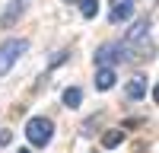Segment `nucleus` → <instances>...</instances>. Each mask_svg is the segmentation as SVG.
I'll list each match as a JSON object with an SVG mask.
<instances>
[{"label": "nucleus", "mask_w": 159, "mask_h": 153, "mask_svg": "<svg viewBox=\"0 0 159 153\" xmlns=\"http://www.w3.org/2000/svg\"><path fill=\"white\" fill-rule=\"evenodd\" d=\"M80 102H83V93H80L76 86H70V89H64V105H67V109H76Z\"/></svg>", "instance_id": "10"}, {"label": "nucleus", "mask_w": 159, "mask_h": 153, "mask_svg": "<svg viewBox=\"0 0 159 153\" xmlns=\"http://www.w3.org/2000/svg\"><path fill=\"white\" fill-rule=\"evenodd\" d=\"M25 10H29V0H10V7L0 13V29H10V26L16 22Z\"/></svg>", "instance_id": "4"}, {"label": "nucleus", "mask_w": 159, "mask_h": 153, "mask_svg": "<svg viewBox=\"0 0 159 153\" xmlns=\"http://www.w3.org/2000/svg\"><path fill=\"white\" fill-rule=\"evenodd\" d=\"M19 153H32V150H29V147H25V150H19Z\"/></svg>", "instance_id": "15"}, {"label": "nucleus", "mask_w": 159, "mask_h": 153, "mask_svg": "<svg viewBox=\"0 0 159 153\" xmlns=\"http://www.w3.org/2000/svg\"><path fill=\"white\" fill-rule=\"evenodd\" d=\"M80 13H83V19H92L99 13V0H80Z\"/></svg>", "instance_id": "11"}, {"label": "nucleus", "mask_w": 159, "mask_h": 153, "mask_svg": "<svg viewBox=\"0 0 159 153\" xmlns=\"http://www.w3.org/2000/svg\"><path fill=\"white\" fill-rule=\"evenodd\" d=\"M64 61H67V51H61V54L51 58V67H57V64H64Z\"/></svg>", "instance_id": "12"}, {"label": "nucleus", "mask_w": 159, "mask_h": 153, "mask_svg": "<svg viewBox=\"0 0 159 153\" xmlns=\"http://www.w3.org/2000/svg\"><path fill=\"white\" fill-rule=\"evenodd\" d=\"M124 96H127V102H140L143 96H147V76L143 73L130 76V83L124 86Z\"/></svg>", "instance_id": "5"}, {"label": "nucleus", "mask_w": 159, "mask_h": 153, "mask_svg": "<svg viewBox=\"0 0 159 153\" xmlns=\"http://www.w3.org/2000/svg\"><path fill=\"white\" fill-rule=\"evenodd\" d=\"M25 48H29L25 38H7V42L0 45V76H7L13 67H16V61L22 58Z\"/></svg>", "instance_id": "2"}, {"label": "nucleus", "mask_w": 159, "mask_h": 153, "mask_svg": "<svg viewBox=\"0 0 159 153\" xmlns=\"http://www.w3.org/2000/svg\"><path fill=\"white\" fill-rule=\"evenodd\" d=\"M121 140H124V131H121V128H115V131H105V134H102V147H105V150H115Z\"/></svg>", "instance_id": "9"}, {"label": "nucleus", "mask_w": 159, "mask_h": 153, "mask_svg": "<svg viewBox=\"0 0 159 153\" xmlns=\"http://www.w3.org/2000/svg\"><path fill=\"white\" fill-rule=\"evenodd\" d=\"M115 83H118L115 67H99V70H96V89H99V93H108Z\"/></svg>", "instance_id": "7"}, {"label": "nucleus", "mask_w": 159, "mask_h": 153, "mask_svg": "<svg viewBox=\"0 0 159 153\" xmlns=\"http://www.w3.org/2000/svg\"><path fill=\"white\" fill-rule=\"evenodd\" d=\"M153 99H156V102H159V83H156V89H153Z\"/></svg>", "instance_id": "14"}, {"label": "nucleus", "mask_w": 159, "mask_h": 153, "mask_svg": "<svg viewBox=\"0 0 159 153\" xmlns=\"http://www.w3.org/2000/svg\"><path fill=\"white\" fill-rule=\"evenodd\" d=\"M121 58H127L124 42H105V45H99V51H96V64H99V67H115Z\"/></svg>", "instance_id": "3"}, {"label": "nucleus", "mask_w": 159, "mask_h": 153, "mask_svg": "<svg viewBox=\"0 0 159 153\" xmlns=\"http://www.w3.org/2000/svg\"><path fill=\"white\" fill-rule=\"evenodd\" d=\"M130 13H134V0H127V3H111L108 7V22L118 26V22L130 19Z\"/></svg>", "instance_id": "6"}, {"label": "nucleus", "mask_w": 159, "mask_h": 153, "mask_svg": "<svg viewBox=\"0 0 159 153\" xmlns=\"http://www.w3.org/2000/svg\"><path fill=\"white\" fill-rule=\"evenodd\" d=\"M147 32H150V22L147 19H140L134 29L127 32V38H124V48H130V45H137V42H143V38H147Z\"/></svg>", "instance_id": "8"}, {"label": "nucleus", "mask_w": 159, "mask_h": 153, "mask_svg": "<svg viewBox=\"0 0 159 153\" xmlns=\"http://www.w3.org/2000/svg\"><path fill=\"white\" fill-rule=\"evenodd\" d=\"M10 140H13V134H10V131H0V147H7Z\"/></svg>", "instance_id": "13"}, {"label": "nucleus", "mask_w": 159, "mask_h": 153, "mask_svg": "<svg viewBox=\"0 0 159 153\" xmlns=\"http://www.w3.org/2000/svg\"><path fill=\"white\" fill-rule=\"evenodd\" d=\"M25 137H29L32 147H48L51 137H54V124H51V118H45V115L29 118V124H25Z\"/></svg>", "instance_id": "1"}, {"label": "nucleus", "mask_w": 159, "mask_h": 153, "mask_svg": "<svg viewBox=\"0 0 159 153\" xmlns=\"http://www.w3.org/2000/svg\"><path fill=\"white\" fill-rule=\"evenodd\" d=\"M64 3H73V0H64Z\"/></svg>", "instance_id": "16"}]
</instances>
